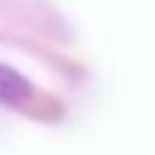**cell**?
<instances>
[{"mask_svg":"<svg viewBox=\"0 0 155 155\" xmlns=\"http://www.w3.org/2000/svg\"><path fill=\"white\" fill-rule=\"evenodd\" d=\"M29 92H32V86H29L15 69L0 63V101H3V104H17V101L29 98Z\"/></svg>","mask_w":155,"mask_h":155,"instance_id":"cell-1","label":"cell"}]
</instances>
